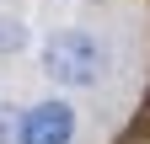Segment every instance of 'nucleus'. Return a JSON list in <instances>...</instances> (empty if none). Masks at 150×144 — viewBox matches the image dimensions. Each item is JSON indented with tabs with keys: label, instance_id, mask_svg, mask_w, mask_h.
<instances>
[{
	"label": "nucleus",
	"instance_id": "obj_2",
	"mask_svg": "<svg viewBox=\"0 0 150 144\" xmlns=\"http://www.w3.org/2000/svg\"><path fill=\"white\" fill-rule=\"evenodd\" d=\"M16 144H75V107L70 101H38V107H27Z\"/></svg>",
	"mask_w": 150,
	"mask_h": 144
},
{
	"label": "nucleus",
	"instance_id": "obj_3",
	"mask_svg": "<svg viewBox=\"0 0 150 144\" xmlns=\"http://www.w3.org/2000/svg\"><path fill=\"white\" fill-rule=\"evenodd\" d=\"M22 139V117L16 112H0V144H16Z\"/></svg>",
	"mask_w": 150,
	"mask_h": 144
},
{
	"label": "nucleus",
	"instance_id": "obj_1",
	"mask_svg": "<svg viewBox=\"0 0 150 144\" xmlns=\"http://www.w3.org/2000/svg\"><path fill=\"white\" fill-rule=\"evenodd\" d=\"M43 75L54 85H64V91H86V85H97L107 75V48L97 32L86 27H59L48 32L43 43Z\"/></svg>",
	"mask_w": 150,
	"mask_h": 144
}]
</instances>
